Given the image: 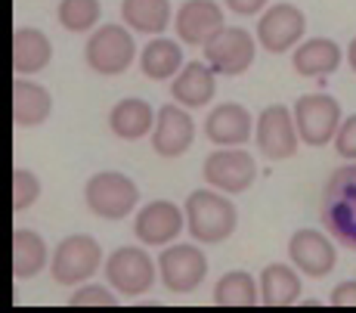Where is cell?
Wrapping results in <instances>:
<instances>
[{
	"mask_svg": "<svg viewBox=\"0 0 356 313\" xmlns=\"http://www.w3.org/2000/svg\"><path fill=\"white\" fill-rule=\"evenodd\" d=\"M202 177L211 189L223 195H238L248 193L257 180V165L245 149H217L204 159Z\"/></svg>",
	"mask_w": 356,
	"mask_h": 313,
	"instance_id": "obj_8",
	"label": "cell"
},
{
	"mask_svg": "<svg viewBox=\"0 0 356 313\" xmlns=\"http://www.w3.org/2000/svg\"><path fill=\"white\" fill-rule=\"evenodd\" d=\"M115 291L106 285H84L72 295V307H115Z\"/></svg>",
	"mask_w": 356,
	"mask_h": 313,
	"instance_id": "obj_30",
	"label": "cell"
},
{
	"mask_svg": "<svg viewBox=\"0 0 356 313\" xmlns=\"http://www.w3.org/2000/svg\"><path fill=\"white\" fill-rule=\"evenodd\" d=\"M155 118H159V112H155L146 99L127 97V99H121V103H115L112 112H108V131L118 140H127V143L143 140L155 131Z\"/></svg>",
	"mask_w": 356,
	"mask_h": 313,
	"instance_id": "obj_18",
	"label": "cell"
},
{
	"mask_svg": "<svg viewBox=\"0 0 356 313\" xmlns=\"http://www.w3.org/2000/svg\"><path fill=\"white\" fill-rule=\"evenodd\" d=\"M294 125H298V134H300V143L307 146H325V143H334L338 137L341 125V106L334 97L328 93H307L294 103Z\"/></svg>",
	"mask_w": 356,
	"mask_h": 313,
	"instance_id": "obj_6",
	"label": "cell"
},
{
	"mask_svg": "<svg viewBox=\"0 0 356 313\" xmlns=\"http://www.w3.org/2000/svg\"><path fill=\"white\" fill-rule=\"evenodd\" d=\"M223 3H227L236 16H257V13H266L264 6L270 3V0H223Z\"/></svg>",
	"mask_w": 356,
	"mask_h": 313,
	"instance_id": "obj_33",
	"label": "cell"
},
{
	"mask_svg": "<svg viewBox=\"0 0 356 313\" xmlns=\"http://www.w3.org/2000/svg\"><path fill=\"white\" fill-rule=\"evenodd\" d=\"M136 59V40L127 25H102L84 47V63L97 74H124Z\"/></svg>",
	"mask_w": 356,
	"mask_h": 313,
	"instance_id": "obj_4",
	"label": "cell"
},
{
	"mask_svg": "<svg viewBox=\"0 0 356 313\" xmlns=\"http://www.w3.org/2000/svg\"><path fill=\"white\" fill-rule=\"evenodd\" d=\"M84 202L97 217L121 220L140 202V186L121 171H99L84 183Z\"/></svg>",
	"mask_w": 356,
	"mask_h": 313,
	"instance_id": "obj_3",
	"label": "cell"
},
{
	"mask_svg": "<svg viewBox=\"0 0 356 313\" xmlns=\"http://www.w3.org/2000/svg\"><path fill=\"white\" fill-rule=\"evenodd\" d=\"M40 199V180L29 168H16L13 171V211H25Z\"/></svg>",
	"mask_w": 356,
	"mask_h": 313,
	"instance_id": "obj_29",
	"label": "cell"
},
{
	"mask_svg": "<svg viewBox=\"0 0 356 313\" xmlns=\"http://www.w3.org/2000/svg\"><path fill=\"white\" fill-rule=\"evenodd\" d=\"M298 125H294V112L285 109L282 103H273L260 112L257 125H254V146L260 149V155L270 161H285L298 152Z\"/></svg>",
	"mask_w": 356,
	"mask_h": 313,
	"instance_id": "obj_9",
	"label": "cell"
},
{
	"mask_svg": "<svg viewBox=\"0 0 356 313\" xmlns=\"http://www.w3.org/2000/svg\"><path fill=\"white\" fill-rule=\"evenodd\" d=\"M159 273L168 291H195L208 276V257L198 245H168L159 257Z\"/></svg>",
	"mask_w": 356,
	"mask_h": 313,
	"instance_id": "obj_11",
	"label": "cell"
},
{
	"mask_svg": "<svg viewBox=\"0 0 356 313\" xmlns=\"http://www.w3.org/2000/svg\"><path fill=\"white\" fill-rule=\"evenodd\" d=\"M334 152L344 161H356V115H347L344 118L338 137H334Z\"/></svg>",
	"mask_w": 356,
	"mask_h": 313,
	"instance_id": "obj_31",
	"label": "cell"
},
{
	"mask_svg": "<svg viewBox=\"0 0 356 313\" xmlns=\"http://www.w3.org/2000/svg\"><path fill=\"white\" fill-rule=\"evenodd\" d=\"M177 25V38L189 47H204L211 44L223 29V10L214 3V0H183V6L174 16Z\"/></svg>",
	"mask_w": 356,
	"mask_h": 313,
	"instance_id": "obj_14",
	"label": "cell"
},
{
	"mask_svg": "<svg viewBox=\"0 0 356 313\" xmlns=\"http://www.w3.org/2000/svg\"><path fill=\"white\" fill-rule=\"evenodd\" d=\"M260 301L273 307L300 301V276L289 264H266L260 273Z\"/></svg>",
	"mask_w": 356,
	"mask_h": 313,
	"instance_id": "obj_26",
	"label": "cell"
},
{
	"mask_svg": "<svg viewBox=\"0 0 356 313\" xmlns=\"http://www.w3.org/2000/svg\"><path fill=\"white\" fill-rule=\"evenodd\" d=\"M170 93H174L177 106L183 109H202L214 99L217 84H214V72H211L208 63H186L183 72L174 78L170 84Z\"/></svg>",
	"mask_w": 356,
	"mask_h": 313,
	"instance_id": "obj_19",
	"label": "cell"
},
{
	"mask_svg": "<svg viewBox=\"0 0 356 313\" xmlns=\"http://www.w3.org/2000/svg\"><path fill=\"white\" fill-rule=\"evenodd\" d=\"M307 19L294 3H273L257 19V40L266 53H289L304 44Z\"/></svg>",
	"mask_w": 356,
	"mask_h": 313,
	"instance_id": "obj_10",
	"label": "cell"
},
{
	"mask_svg": "<svg viewBox=\"0 0 356 313\" xmlns=\"http://www.w3.org/2000/svg\"><path fill=\"white\" fill-rule=\"evenodd\" d=\"M170 0H121V19L136 35L161 38L170 25Z\"/></svg>",
	"mask_w": 356,
	"mask_h": 313,
	"instance_id": "obj_23",
	"label": "cell"
},
{
	"mask_svg": "<svg viewBox=\"0 0 356 313\" xmlns=\"http://www.w3.org/2000/svg\"><path fill=\"white\" fill-rule=\"evenodd\" d=\"M186 230L195 242L220 245L238 227V208L229 195L217 189H193L186 195Z\"/></svg>",
	"mask_w": 356,
	"mask_h": 313,
	"instance_id": "obj_1",
	"label": "cell"
},
{
	"mask_svg": "<svg viewBox=\"0 0 356 313\" xmlns=\"http://www.w3.org/2000/svg\"><path fill=\"white\" fill-rule=\"evenodd\" d=\"M323 223L344 248L356 251V165L338 168L323 189Z\"/></svg>",
	"mask_w": 356,
	"mask_h": 313,
	"instance_id": "obj_2",
	"label": "cell"
},
{
	"mask_svg": "<svg viewBox=\"0 0 356 313\" xmlns=\"http://www.w3.org/2000/svg\"><path fill=\"white\" fill-rule=\"evenodd\" d=\"M257 40L245 29H223L211 44H204V63L214 74H245L254 63Z\"/></svg>",
	"mask_w": 356,
	"mask_h": 313,
	"instance_id": "obj_12",
	"label": "cell"
},
{
	"mask_svg": "<svg viewBox=\"0 0 356 313\" xmlns=\"http://www.w3.org/2000/svg\"><path fill=\"white\" fill-rule=\"evenodd\" d=\"M47 242L34 230H13V276L31 279L47 267Z\"/></svg>",
	"mask_w": 356,
	"mask_h": 313,
	"instance_id": "obj_25",
	"label": "cell"
},
{
	"mask_svg": "<svg viewBox=\"0 0 356 313\" xmlns=\"http://www.w3.org/2000/svg\"><path fill=\"white\" fill-rule=\"evenodd\" d=\"M102 16V6L99 0H59L56 6V19L65 31L72 35H84V31L97 29Z\"/></svg>",
	"mask_w": 356,
	"mask_h": 313,
	"instance_id": "obj_28",
	"label": "cell"
},
{
	"mask_svg": "<svg viewBox=\"0 0 356 313\" xmlns=\"http://www.w3.org/2000/svg\"><path fill=\"white\" fill-rule=\"evenodd\" d=\"M183 227H186V211L168 199H155L140 208V214L134 220V236L143 245L161 248V245L174 242L183 233Z\"/></svg>",
	"mask_w": 356,
	"mask_h": 313,
	"instance_id": "obj_13",
	"label": "cell"
},
{
	"mask_svg": "<svg viewBox=\"0 0 356 313\" xmlns=\"http://www.w3.org/2000/svg\"><path fill=\"white\" fill-rule=\"evenodd\" d=\"M291 65L304 78H325V74L338 72L341 50L334 40L328 38H310L291 53Z\"/></svg>",
	"mask_w": 356,
	"mask_h": 313,
	"instance_id": "obj_22",
	"label": "cell"
},
{
	"mask_svg": "<svg viewBox=\"0 0 356 313\" xmlns=\"http://www.w3.org/2000/svg\"><path fill=\"white\" fill-rule=\"evenodd\" d=\"M140 69L152 81L177 78V74L183 72V47L177 44V40H168L164 35L149 40L140 53Z\"/></svg>",
	"mask_w": 356,
	"mask_h": 313,
	"instance_id": "obj_24",
	"label": "cell"
},
{
	"mask_svg": "<svg viewBox=\"0 0 356 313\" xmlns=\"http://www.w3.org/2000/svg\"><path fill=\"white\" fill-rule=\"evenodd\" d=\"M50 59H53V44L44 31H38V29L13 31V72L19 78L44 72L50 65Z\"/></svg>",
	"mask_w": 356,
	"mask_h": 313,
	"instance_id": "obj_20",
	"label": "cell"
},
{
	"mask_svg": "<svg viewBox=\"0 0 356 313\" xmlns=\"http://www.w3.org/2000/svg\"><path fill=\"white\" fill-rule=\"evenodd\" d=\"M53 112V97L47 87L34 84L29 78L13 81V121L19 127H38L50 118Z\"/></svg>",
	"mask_w": 356,
	"mask_h": 313,
	"instance_id": "obj_21",
	"label": "cell"
},
{
	"mask_svg": "<svg viewBox=\"0 0 356 313\" xmlns=\"http://www.w3.org/2000/svg\"><path fill=\"white\" fill-rule=\"evenodd\" d=\"M155 273H159V261L149 257V251L136 248V245H124L115 248L106 261V279L118 295L124 298H140L155 285Z\"/></svg>",
	"mask_w": 356,
	"mask_h": 313,
	"instance_id": "obj_5",
	"label": "cell"
},
{
	"mask_svg": "<svg viewBox=\"0 0 356 313\" xmlns=\"http://www.w3.org/2000/svg\"><path fill=\"white\" fill-rule=\"evenodd\" d=\"M102 264V248L93 236H68L56 245L50 257V273L59 285H81L87 282Z\"/></svg>",
	"mask_w": 356,
	"mask_h": 313,
	"instance_id": "obj_7",
	"label": "cell"
},
{
	"mask_svg": "<svg viewBox=\"0 0 356 313\" xmlns=\"http://www.w3.org/2000/svg\"><path fill=\"white\" fill-rule=\"evenodd\" d=\"M195 143V121L183 106L168 103L159 109L152 131V149L161 159H180L183 152H189V146Z\"/></svg>",
	"mask_w": 356,
	"mask_h": 313,
	"instance_id": "obj_15",
	"label": "cell"
},
{
	"mask_svg": "<svg viewBox=\"0 0 356 313\" xmlns=\"http://www.w3.org/2000/svg\"><path fill=\"white\" fill-rule=\"evenodd\" d=\"M260 301L257 279L248 270H229L217 279L214 285V304L220 307H251Z\"/></svg>",
	"mask_w": 356,
	"mask_h": 313,
	"instance_id": "obj_27",
	"label": "cell"
},
{
	"mask_svg": "<svg viewBox=\"0 0 356 313\" xmlns=\"http://www.w3.org/2000/svg\"><path fill=\"white\" fill-rule=\"evenodd\" d=\"M347 63H350V69L356 72V38L350 40V47H347Z\"/></svg>",
	"mask_w": 356,
	"mask_h": 313,
	"instance_id": "obj_34",
	"label": "cell"
},
{
	"mask_svg": "<svg viewBox=\"0 0 356 313\" xmlns=\"http://www.w3.org/2000/svg\"><path fill=\"white\" fill-rule=\"evenodd\" d=\"M289 257L300 273L313 279L328 276L334 270V261H338L332 239L325 233H319V230H298L289 239Z\"/></svg>",
	"mask_w": 356,
	"mask_h": 313,
	"instance_id": "obj_17",
	"label": "cell"
},
{
	"mask_svg": "<svg viewBox=\"0 0 356 313\" xmlns=\"http://www.w3.org/2000/svg\"><path fill=\"white\" fill-rule=\"evenodd\" d=\"M328 301H332L334 307H356V279H347V282L334 285Z\"/></svg>",
	"mask_w": 356,
	"mask_h": 313,
	"instance_id": "obj_32",
	"label": "cell"
},
{
	"mask_svg": "<svg viewBox=\"0 0 356 313\" xmlns=\"http://www.w3.org/2000/svg\"><path fill=\"white\" fill-rule=\"evenodd\" d=\"M204 134L220 149H242L254 134V118H251V112L245 106L220 103L211 109V115L204 118Z\"/></svg>",
	"mask_w": 356,
	"mask_h": 313,
	"instance_id": "obj_16",
	"label": "cell"
}]
</instances>
